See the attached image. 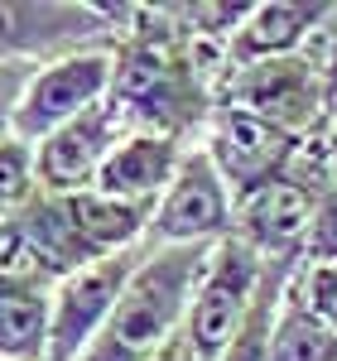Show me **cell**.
Masks as SVG:
<instances>
[{"instance_id":"cell-18","label":"cell","mask_w":337,"mask_h":361,"mask_svg":"<svg viewBox=\"0 0 337 361\" xmlns=\"http://www.w3.org/2000/svg\"><path fill=\"white\" fill-rule=\"evenodd\" d=\"M304 260H337V188H328V193L318 197V212H313V226H309Z\"/></svg>"},{"instance_id":"cell-15","label":"cell","mask_w":337,"mask_h":361,"mask_svg":"<svg viewBox=\"0 0 337 361\" xmlns=\"http://www.w3.org/2000/svg\"><path fill=\"white\" fill-rule=\"evenodd\" d=\"M270 361H337V333L294 294V284L284 289L280 318L270 333Z\"/></svg>"},{"instance_id":"cell-13","label":"cell","mask_w":337,"mask_h":361,"mask_svg":"<svg viewBox=\"0 0 337 361\" xmlns=\"http://www.w3.org/2000/svg\"><path fill=\"white\" fill-rule=\"evenodd\" d=\"M82 246L92 250V260H106V255H125V250H145L149 241V222H154V207L149 202H125V197H106V193H78L63 197Z\"/></svg>"},{"instance_id":"cell-2","label":"cell","mask_w":337,"mask_h":361,"mask_svg":"<svg viewBox=\"0 0 337 361\" xmlns=\"http://www.w3.org/2000/svg\"><path fill=\"white\" fill-rule=\"evenodd\" d=\"M323 193H328V178H323V164H318V135H309L299 145L289 173L260 183L246 197H236L231 236L241 246H251L265 265H304L309 226Z\"/></svg>"},{"instance_id":"cell-7","label":"cell","mask_w":337,"mask_h":361,"mask_svg":"<svg viewBox=\"0 0 337 361\" xmlns=\"http://www.w3.org/2000/svg\"><path fill=\"white\" fill-rule=\"evenodd\" d=\"M231 222H236V197L217 173V164L207 159V149L193 145L173 173L168 193L154 202L145 246H217L231 236Z\"/></svg>"},{"instance_id":"cell-9","label":"cell","mask_w":337,"mask_h":361,"mask_svg":"<svg viewBox=\"0 0 337 361\" xmlns=\"http://www.w3.org/2000/svg\"><path fill=\"white\" fill-rule=\"evenodd\" d=\"M145 250L106 255L54 284V308H49V361H78L92 347V337L106 328L116 299L135 275Z\"/></svg>"},{"instance_id":"cell-6","label":"cell","mask_w":337,"mask_h":361,"mask_svg":"<svg viewBox=\"0 0 337 361\" xmlns=\"http://www.w3.org/2000/svg\"><path fill=\"white\" fill-rule=\"evenodd\" d=\"M111 78H116L111 49H82V54L39 63L29 73L25 92H20L10 135L39 145L44 135H54L58 126H68V121H78L82 111L111 102Z\"/></svg>"},{"instance_id":"cell-8","label":"cell","mask_w":337,"mask_h":361,"mask_svg":"<svg viewBox=\"0 0 337 361\" xmlns=\"http://www.w3.org/2000/svg\"><path fill=\"white\" fill-rule=\"evenodd\" d=\"M197 145L207 149V159L226 178L231 197H246L260 183L289 173V164H294V154H299L304 140L280 130V126H270V121H260L251 111H241V106L217 102L212 116H207V126H202V135H197Z\"/></svg>"},{"instance_id":"cell-4","label":"cell","mask_w":337,"mask_h":361,"mask_svg":"<svg viewBox=\"0 0 337 361\" xmlns=\"http://www.w3.org/2000/svg\"><path fill=\"white\" fill-rule=\"evenodd\" d=\"M270 275V265L255 255L251 246H241L236 236H226L207 250V265L197 275L193 304H188V323H183V347L193 361H217L226 352V342L236 337V328L246 323L260 284Z\"/></svg>"},{"instance_id":"cell-3","label":"cell","mask_w":337,"mask_h":361,"mask_svg":"<svg viewBox=\"0 0 337 361\" xmlns=\"http://www.w3.org/2000/svg\"><path fill=\"white\" fill-rule=\"evenodd\" d=\"M125 5L0 0V68H39L82 49H116Z\"/></svg>"},{"instance_id":"cell-12","label":"cell","mask_w":337,"mask_h":361,"mask_svg":"<svg viewBox=\"0 0 337 361\" xmlns=\"http://www.w3.org/2000/svg\"><path fill=\"white\" fill-rule=\"evenodd\" d=\"M323 15H328V5H289V0L246 5L236 34L226 39V63L246 68V63H270V58L304 54L313 29L323 25Z\"/></svg>"},{"instance_id":"cell-5","label":"cell","mask_w":337,"mask_h":361,"mask_svg":"<svg viewBox=\"0 0 337 361\" xmlns=\"http://www.w3.org/2000/svg\"><path fill=\"white\" fill-rule=\"evenodd\" d=\"M217 102L241 106V111L260 116V121H270V126H280L299 140L328 130V87H323L318 68L304 54L226 68Z\"/></svg>"},{"instance_id":"cell-22","label":"cell","mask_w":337,"mask_h":361,"mask_svg":"<svg viewBox=\"0 0 337 361\" xmlns=\"http://www.w3.org/2000/svg\"><path fill=\"white\" fill-rule=\"evenodd\" d=\"M328 130H337V87L328 92Z\"/></svg>"},{"instance_id":"cell-1","label":"cell","mask_w":337,"mask_h":361,"mask_svg":"<svg viewBox=\"0 0 337 361\" xmlns=\"http://www.w3.org/2000/svg\"><path fill=\"white\" fill-rule=\"evenodd\" d=\"M207 250L212 246H145L106 328L92 337V347L78 361H154L159 352H168L183 337Z\"/></svg>"},{"instance_id":"cell-20","label":"cell","mask_w":337,"mask_h":361,"mask_svg":"<svg viewBox=\"0 0 337 361\" xmlns=\"http://www.w3.org/2000/svg\"><path fill=\"white\" fill-rule=\"evenodd\" d=\"M318 164H323L328 188H337V130H318Z\"/></svg>"},{"instance_id":"cell-14","label":"cell","mask_w":337,"mask_h":361,"mask_svg":"<svg viewBox=\"0 0 337 361\" xmlns=\"http://www.w3.org/2000/svg\"><path fill=\"white\" fill-rule=\"evenodd\" d=\"M54 284L29 275H0V361H49Z\"/></svg>"},{"instance_id":"cell-19","label":"cell","mask_w":337,"mask_h":361,"mask_svg":"<svg viewBox=\"0 0 337 361\" xmlns=\"http://www.w3.org/2000/svg\"><path fill=\"white\" fill-rule=\"evenodd\" d=\"M29 73L34 68H0V135H10V126H15V106H20Z\"/></svg>"},{"instance_id":"cell-17","label":"cell","mask_w":337,"mask_h":361,"mask_svg":"<svg viewBox=\"0 0 337 361\" xmlns=\"http://www.w3.org/2000/svg\"><path fill=\"white\" fill-rule=\"evenodd\" d=\"M289 284H294V294L337 333V260H304Z\"/></svg>"},{"instance_id":"cell-21","label":"cell","mask_w":337,"mask_h":361,"mask_svg":"<svg viewBox=\"0 0 337 361\" xmlns=\"http://www.w3.org/2000/svg\"><path fill=\"white\" fill-rule=\"evenodd\" d=\"M154 361H193V357H188V347H183V337H178V342H173L168 352H159Z\"/></svg>"},{"instance_id":"cell-11","label":"cell","mask_w":337,"mask_h":361,"mask_svg":"<svg viewBox=\"0 0 337 361\" xmlns=\"http://www.w3.org/2000/svg\"><path fill=\"white\" fill-rule=\"evenodd\" d=\"M197 140H178V135H159V130H125L121 145L111 149V159L102 164L97 193L106 197H125V202H159L173 183V173L183 164V154Z\"/></svg>"},{"instance_id":"cell-16","label":"cell","mask_w":337,"mask_h":361,"mask_svg":"<svg viewBox=\"0 0 337 361\" xmlns=\"http://www.w3.org/2000/svg\"><path fill=\"white\" fill-rule=\"evenodd\" d=\"M44 193L39 188V164H34V145L20 135H0V226L29 212V202Z\"/></svg>"},{"instance_id":"cell-10","label":"cell","mask_w":337,"mask_h":361,"mask_svg":"<svg viewBox=\"0 0 337 361\" xmlns=\"http://www.w3.org/2000/svg\"><path fill=\"white\" fill-rule=\"evenodd\" d=\"M125 135V121L111 102L82 111L78 121L58 126L54 135H44L34 145V164H39V188L49 197H78L92 193L97 178H102V164L111 159V149Z\"/></svg>"}]
</instances>
